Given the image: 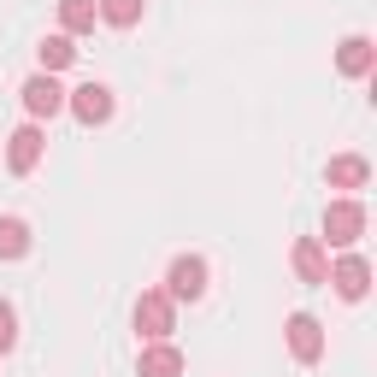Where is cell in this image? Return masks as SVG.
Wrapping results in <instances>:
<instances>
[{"label":"cell","mask_w":377,"mask_h":377,"mask_svg":"<svg viewBox=\"0 0 377 377\" xmlns=\"http://www.w3.org/2000/svg\"><path fill=\"white\" fill-rule=\"evenodd\" d=\"M83 112L95 118V112H106V101H101V88H83Z\"/></svg>","instance_id":"obj_3"},{"label":"cell","mask_w":377,"mask_h":377,"mask_svg":"<svg viewBox=\"0 0 377 377\" xmlns=\"http://www.w3.org/2000/svg\"><path fill=\"white\" fill-rule=\"evenodd\" d=\"M29 106H47V112H53V88L36 83V88H29Z\"/></svg>","instance_id":"obj_2"},{"label":"cell","mask_w":377,"mask_h":377,"mask_svg":"<svg viewBox=\"0 0 377 377\" xmlns=\"http://www.w3.org/2000/svg\"><path fill=\"white\" fill-rule=\"evenodd\" d=\"M177 289H188V295L201 289V265H177Z\"/></svg>","instance_id":"obj_1"},{"label":"cell","mask_w":377,"mask_h":377,"mask_svg":"<svg viewBox=\"0 0 377 377\" xmlns=\"http://www.w3.org/2000/svg\"><path fill=\"white\" fill-rule=\"evenodd\" d=\"M0 342H12V319L6 313H0Z\"/></svg>","instance_id":"obj_4"}]
</instances>
